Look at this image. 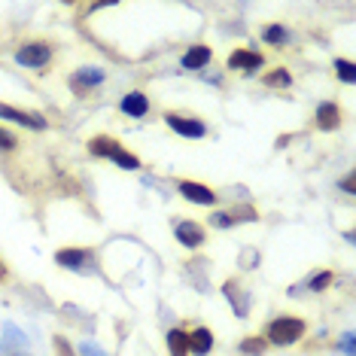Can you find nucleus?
Listing matches in <instances>:
<instances>
[{"instance_id":"f257e3e1","label":"nucleus","mask_w":356,"mask_h":356,"mask_svg":"<svg viewBox=\"0 0 356 356\" xmlns=\"http://www.w3.org/2000/svg\"><path fill=\"white\" fill-rule=\"evenodd\" d=\"M302 335H305V323L298 320V317H277L268 326V341L277 344V347L296 344Z\"/></svg>"},{"instance_id":"f03ea898","label":"nucleus","mask_w":356,"mask_h":356,"mask_svg":"<svg viewBox=\"0 0 356 356\" xmlns=\"http://www.w3.org/2000/svg\"><path fill=\"white\" fill-rule=\"evenodd\" d=\"M49 58H52V49L46 43H25L15 52V61L25 64V67H43V64H49Z\"/></svg>"},{"instance_id":"7ed1b4c3","label":"nucleus","mask_w":356,"mask_h":356,"mask_svg":"<svg viewBox=\"0 0 356 356\" xmlns=\"http://www.w3.org/2000/svg\"><path fill=\"white\" fill-rule=\"evenodd\" d=\"M165 122L171 125L177 134H183V137H192V140H198V137H204V134H207L204 122H198V119H186V116H177V113H168V116H165Z\"/></svg>"},{"instance_id":"20e7f679","label":"nucleus","mask_w":356,"mask_h":356,"mask_svg":"<svg viewBox=\"0 0 356 356\" xmlns=\"http://www.w3.org/2000/svg\"><path fill=\"white\" fill-rule=\"evenodd\" d=\"M0 119H10L15 125H25L31 131H40V128H46V119L34 116V113H25V110H15L10 104H0Z\"/></svg>"},{"instance_id":"39448f33","label":"nucleus","mask_w":356,"mask_h":356,"mask_svg":"<svg viewBox=\"0 0 356 356\" xmlns=\"http://www.w3.org/2000/svg\"><path fill=\"white\" fill-rule=\"evenodd\" d=\"M180 195L186 198V201H195V204H204V207H210V204H216V192L213 189H207V186H201V183H192V180H183L180 186Z\"/></svg>"},{"instance_id":"423d86ee","label":"nucleus","mask_w":356,"mask_h":356,"mask_svg":"<svg viewBox=\"0 0 356 356\" xmlns=\"http://www.w3.org/2000/svg\"><path fill=\"white\" fill-rule=\"evenodd\" d=\"M174 234H177V241H180L183 247H189V250L204 244V229H201L198 222H177Z\"/></svg>"},{"instance_id":"0eeeda50","label":"nucleus","mask_w":356,"mask_h":356,"mask_svg":"<svg viewBox=\"0 0 356 356\" xmlns=\"http://www.w3.org/2000/svg\"><path fill=\"white\" fill-rule=\"evenodd\" d=\"M55 262L61 265V268H70V271H83V265L92 262V253L88 250H58L55 253Z\"/></svg>"},{"instance_id":"6e6552de","label":"nucleus","mask_w":356,"mask_h":356,"mask_svg":"<svg viewBox=\"0 0 356 356\" xmlns=\"http://www.w3.org/2000/svg\"><path fill=\"white\" fill-rule=\"evenodd\" d=\"M229 67L232 70H256V67H262V55L250 52V49H234L229 55Z\"/></svg>"},{"instance_id":"1a4fd4ad","label":"nucleus","mask_w":356,"mask_h":356,"mask_svg":"<svg viewBox=\"0 0 356 356\" xmlns=\"http://www.w3.org/2000/svg\"><path fill=\"white\" fill-rule=\"evenodd\" d=\"M119 110L125 113V116H134V119H140V116H147V110H149V101H147V95H140V92H131V95H125L122 104H119Z\"/></svg>"},{"instance_id":"9d476101","label":"nucleus","mask_w":356,"mask_h":356,"mask_svg":"<svg viewBox=\"0 0 356 356\" xmlns=\"http://www.w3.org/2000/svg\"><path fill=\"white\" fill-rule=\"evenodd\" d=\"M317 125L323 131H335L338 125H341V110H338V104H320L317 107Z\"/></svg>"},{"instance_id":"9b49d317","label":"nucleus","mask_w":356,"mask_h":356,"mask_svg":"<svg viewBox=\"0 0 356 356\" xmlns=\"http://www.w3.org/2000/svg\"><path fill=\"white\" fill-rule=\"evenodd\" d=\"M116 149H122V143L113 140V137L98 134V137H92V140H88V152H92V156H98V159H113V156H116Z\"/></svg>"},{"instance_id":"f8f14e48","label":"nucleus","mask_w":356,"mask_h":356,"mask_svg":"<svg viewBox=\"0 0 356 356\" xmlns=\"http://www.w3.org/2000/svg\"><path fill=\"white\" fill-rule=\"evenodd\" d=\"M222 293L229 296V302H232V307H234V314H238V317H247V311H250V298L241 293L238 280H225Z\"/></svg>"},{"instance_id":"ddd939ff","label":"nucleus","mask_w":356,"mask_h":356,"mask_svg":"<svg viewBox=\"0 0 356 356\" xmlns=\"http://www.w3.org/2000/svg\"><path fill=\"white\" fill-rule=\"evenodd\" d=\"M210 347H213V335H210V329L201 326V329H195V332H189V353L207 356Z\"/></svg>"},{"instance_id":"4468645a","label":"nucleus","mask_w":356,"mask_h":356,"mask_svg":"<svg viewBox=\"0 0 356 356\" xmlns=\"http://www.w3.org/2000/svg\"><path fill=\"white\" fill-rule=\"evenodd\" d=\"M207 61H210V49H207V46H192V49L183 55V67L186 70H201Z\"/></svg>"},{"instance_id":"2eb2a0df","label":"nucleus","mask_w":356,"mask_h":356,"mask_svg":"<svg viewBox=\"0 0 356 356\" xmlns=\"http://www.w3.org/2000/svg\"><path fill=\"white\" fill-rule=\"evenodd\" d=\"M168 350L171 356H189V335L183 329H171L168 332Z\"/></svg>"},{"instance_id":"dca6fc26","label":"nucleus","mask_w":356,"mask_h":356,"mask_svg":"<svg viewBox=\"0 0 356 356\" xmlns=\"http://www.w3.org/2000/svg\"><path fill=\"white\" fill-rule=\"evenodd\" d=\"M70 83H74L76 92H86V88L104 83V74H101V70H95V67H86V70H79V74L70 79Z\"/></svg>"},{"instance_id":"f3484780","label":"nucleus","mask_w":356,"mask_h":356,"mask_svg":"<svg viewBox=\"0 0 356 356\" xmlns=\"http://www.w3.org/2000/svg\"><path fill=\"white\" fill-rule=\"evenodd\" d=\"M262 83H265V86H271V88H289V86H293V76H289L283 67H277V70H271V74L265 76Z\"/></svg>"},{"instance_id":"a211bd4d","label":"nucleus","mask_w":356,"mask_h":356,"mask_svg":"<svg viewBox=\"0 0 356 356\" xmlns=\"http://www.w3.org/2000/svg\"><path fill=\"white\" fill-rule=\"evenodd\" d=\"M229 220H232V225H234V222H256L259 213H256V207L244 204V207H234L232 213H229Z\"/></svg>"},{"instance_id":"6ab92c4d","label":"nucleus","mask_w":356,"mask_h":356,"mask_svg":"<svg viewBox=\"0 0 356 356\" xmlns=\"http://www.w3.org/2000/svg\"><path fill=\"white\" fill-rule=\"evenodd\" d=\"M265 338H259V335H250L244 344H241V353H247V356H262L265 353Z\"/></svg>"},{"instance_id":"aec40b11","label":"nucleus","mask_w":356,"mask_h":356,"mask_svg":"<svg viewBox=\"0 0 356 356\" xmlns=\"http://www.w3.org/2000/svg\"><path fill=\"white\" fill-rule=\"evenodd\" d=\"M110 161H116V165L125 168V171H137V168H140V159L131 156V152H125V149H116V156H113Z\"/></svg>"},{"instance_id":"412c9836","label":"nucleus","mask_w":356,"mask_h":356,"mask_svg":"<svg viewBox=\"0 0 356 356\" xmlns=\"http://www.w3.org/2000/svg\"><path fill=\"white\" fill-rule=\"evenodd\" d=\"M262 37H265V43H274V46H280V43H286V40H289V34H286V28H283V25L265 28Z\"/></svg>"},{"instance_id":"4be33fe9","label":"nucleus","mask_w":356,"mask_h":356,"mask_svg":"<svg viewBox=\"0 0 356 356\" xmlns=\"http://www.w3.org/2000/svg\"><path fill=\"white\" fill-rule=\"evenodd\" d=\"M335 70H338V76L344 79V83H356V67H353V61H347V58H335Z\"/></svg>"},{"instance_id":"5701e85b","label":"nucleus","mask_w":356,"mask_h":356,"mask_svg":"<svg viewBox=\"0 0 356 356\" xmlns=\"http://www.w3.org/2000/svg\"><path fill=\"white\" fill-rule=\"evenodd\" d=\"M332 280H335V277H332V271H320L317 277H311V289H314V293H323Z\"/></svg>"},{"instance_id":"b1692460","label":"nucleus","mask_w":356,"mask_h":356,"mask_svg":"<svg viewBox=\"0 0 356 356\" xmlns=\"http://www.w3.org/2000/svg\"><path fill=\"white\" fill-rule=\"evenodd\" d=\"M55 356H76V353H74V347L67 344V338L55 335Z\"/></svg>"},{"instance_id":"393cba45","label":"nucleus","mask_w":356,"mask_h":356,"mask_svg":"<svg viewBox=\"0 0 356 356\" xmlns=\"http://www.w3.org/2000/svg\"><path fill=\"white\" fill-rule=\"evenodd\" d=\"M210 225H216V229H229L232 220H229V213H213L210 216Z\"/></svg>"},{"instance_id":"a878e982","label":"nucleus","mask_w":356,"mask_h":356,"mask_svg":"<svg viewBox=\"0 0 356 356\" xmlns=\"http://www.w3.org/2000/svg\"><path fill=\"white\" fill-rule=\"evenodd\" d=\"M0 149H15V137L0 128Z\"/></svg>"},{"instance_id":"bb28decb","label":"nucleus","mask_w":356,"mask_h":356,"mask_svg":"<svg viewBox=\"0 0 356 356\" xmlns=\"http://www.w3.org/2000/svg\"><path fill=\"white\" fill-rule=\"evenodd\" d=\"M341 189H344V192H350V195L356 192V177H353V174H347L344 180H341Z\"/></svg>"},{"instance_id":"cd10ccee","label":"nucleus","mask_w":356,"mask_h":356,"mask_svg":"<svg viewBox=\"0 0 356 356\" xmlns=\"http://www.w3.org/2000/svg\"><path fill=\"white\" fill-rule=\"evenodd\" d=\"M83 353L86 356H104V350L101 347H95V344H83Z\"/></svg>"},{"instance_id":"c85d7f7f","label":"nucleus","mask_w":356,"mask_h":356,"mask_svg":"<svg viewBox=\"0 0 356 356\" xmlns=\"http://www.w3.org/2000/svg\"><path fill=\"white\" fill-rule=\"evenodd\" d=\"M341 350L353 356V335H344V341H341Z\"/></svg>"},{"instance_id":"c756f323","label":"nucleus","mask_w":356,"mask_h":356,"mask_svg":"<svg viewBox=\"0 0 356 356\" xmlns=\"http://www.w3.org/2000/svg\"><path fill=\"white\" fill-rule=\"evenodd\" d=\"M6 277H10V271H6V265H3V262H0V283H3Z\"/></svg>"}]
</instances>
